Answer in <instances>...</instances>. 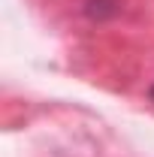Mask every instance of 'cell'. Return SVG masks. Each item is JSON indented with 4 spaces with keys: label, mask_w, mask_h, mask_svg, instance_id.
Listing matches in <instances>:
<instances>
[{
    "label": "cell",
    "mask_w": 154,
    "mask_h": 157,
    "mask_svg": "<svg viewBox=\"0 0 154 157\" xmlns=\"http://www.w3.org/2000/svg\"><path fill=\"white\" fill-rule=\"evenodd\" d=\"M118 9H121L118 0H88V3H85V15H88V18H97V21L115 15Z\"/></svg>",
    "instance_id": "6da1fadb"
},
{
    "label": "cell",
    "mask_w": 154,
    "mask_h": 157,
    "mask_svg": "<svg viewBox=\"0 0 154 157\" xmlns=\"http://www.w3.org/2000/svg\"><path fill=\"white\" fill-rule=\"evenodd\" d=\"M148 97H151V103H154V85H151V91H148Z\"/></svg>",
    "instance_id": "7a4b0ae2"
}]
</instances>
